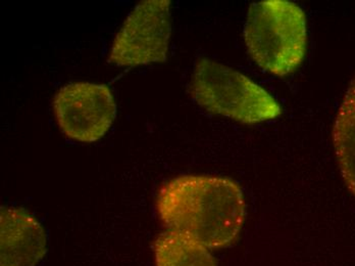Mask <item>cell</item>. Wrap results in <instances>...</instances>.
Returning <instances> with one entry per match:
<instances>
[{
    "label": "cell",
    "instance_id": "277c9868",
    "mask_svg": "<svg viewBox=\"0 0 355 266\" xmlns=\"http://www.w3.org/2000/svg\"><path fill=\"white\" fill-rule=\"evenodd\" d=\"M172 33L170 0H145L130 13L116 34L107 62L119 67L164 63Z\"/></svg>",
    "mask_w": 355,
    "mask_h": 266
},
{
    "label": "cell",
    "instance_id": "6da1fadb",
    "mask_svg": "<svg viewBox=\"0 0 355 266\" xmlns=\"http://www.w3.org/2000/svg\"><path fill=\"white\" fill-rule=\"evenodd\" d=\"M245 200L226 177L183 175L162 185L157 210L168 229L184 231L209 249L231 245L245 219Z\"/></svg>",
    "mask_w": 355,
    "mask_h": 266
},
{
    "label": "cell",
    "instance_id": "52a82bcc",
    "mask_svg": "<svg viewBox=\"0 0 355 266\" xmlns=\"http://www.w3.org/2000/svg\"><path fill=\"white\" fill-rule=\"evenodd\" d=\"M332 138L342 178L355 197V76L338 110Z\"/></svg>",
    "mask_w": 355,
    "mask_h": 266
},
{
    "label": "cell",
    "instance_id": "7a4b0ae2",
    "mask_svg": "<svg viewBox=\"0 0 355 266\" xmlns=\"http://www.w3.org/2000/svg\"><path fill=\"white\" fill-rule=\"evenodd\" d=\"M244 41L261 70L287 76L297 70L306 53V16L287 0L254 2L244 25Z\"/></svg>",
    "mask_w": 355,
    "mask_h": 266
},
{
    "label": "cell",
    "instance_id": "ba28073f",
    "mask_svg": "<svg viewBox=\"0 0 355 266\" xmlns=\"http://www.w3.org/2000/svg\"><path fill=\"white\" fill-rule=\"evenodd\" d=\"M153 248L157 266H216L209 248L184 231L168 229Z\"/></svg>",
    "mask_w": 355,
    "mask_h": 266
},
{
    "label": "cell",
    "instance_id": "8992f818",
    "mask_svg": "<svg viewBox=\"0 0 355 266\" xmlns=\"http://www.w3.org/2000/svg\"><path fill=\"white\" fill-rule=\"evenodd\" d=\"M47 252L44 228L25 209L0 210V266H36Z\"/></svg>",
    "mask_w": 355,
    "mask_h": 266
},
{
    "label": "cell",
    "instance_id": "5b68a950",
    "mask_svg": "<svg viewBox=\"0 0 355 266\" xmlns=\"http://www.w3.org/2000/svg\"><path fill=\"white\" fill-rule=\"evenodd\" d=\"M53 110L60 131L80 142L103 138L116 117V103L110 88L89 82L60 88L53 99Z\"/></svg>",
    "mask_w": 355,
    "mask_h": 266
},
{
    "label": "cell",
    "instance_id": "3957f363",
    "mask_svg": "<svg viewBox=\"0 0 355 266\" xmlns=\"http://www.w3.org/2000/svg\"><path fill=\"white\" fill-rule=\"evenodd\" d=\"M191 94L197 105L209 113L243 124L274 120L282 113L278 101L261 86L242 73L209 58L197 60Z\"/></svg>",
    "mask_w": 355,
    "mask_h": 266
}]
</instances>
